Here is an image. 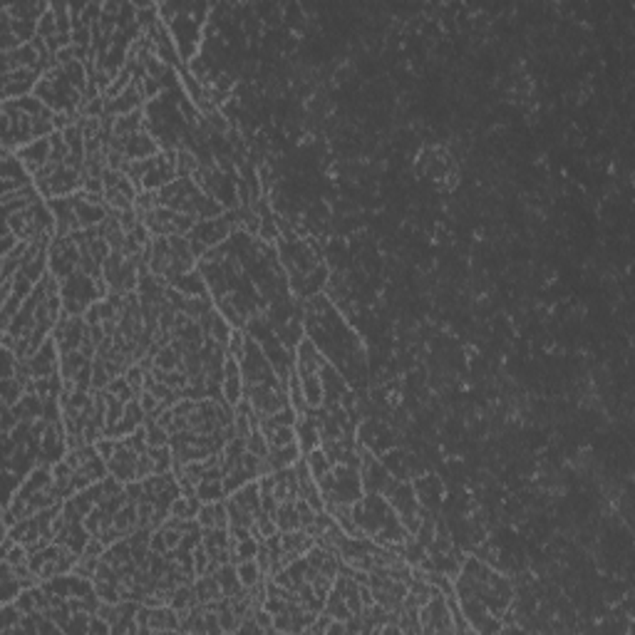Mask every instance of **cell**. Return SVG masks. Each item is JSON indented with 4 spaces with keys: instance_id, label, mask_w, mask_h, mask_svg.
Returning <instances> with one entry per match:
<instances>
[{
    "instance_id": "obj_1",
    "label": "cell",
    "mask_w": 635,
    "mask_h": 635,
    "mask_svg": "<svg viewBox=\"0 0 635 635\" xmlns=\"http://www.w3.org/2000/svg\"><path fill=\"white\" fill-rule=\"evenodd\" d=\"M6 144L10 147L12 142H30L35 139L37 134H45V132L53 129L57 122H55V114L50 112L45 105L35 100H20V102H6Z\"/></svg>"
},
{
    "instance_id": "obj_2",
    "label": "cell",
    "mask_w": 635,
    "mask_h": 635,
    "mask_svg": "<svg viewBox=\"0 0 635 635\" xmlns=\"http://www.w3.org/2000/svg\"><path fill=\"white\" fill-rule=\"evenodd\" d=\"M226 509L221 504H208L199 509V524L204 528H224L226 526Z\"/></svg>"
},
{
    "instance_id": "obj_3",
    "label": "cell",
    "mask_w": 635,
    "mask_h": 635,
    "mask_svg": "<svg viewBox=\"0 0 635 635\" xmlns=\"http://www.w3.org/2000/svg\"><path fill=\"white\" fill-rule=\"evenodd\" d=\"M137 92H139V89H137V84H134V87L127 89V95L122 97V100H132V97H137ZM109 109H112V112H125V109H134V102H112V105H109Z\"/></svg>"
}]
</instances>
